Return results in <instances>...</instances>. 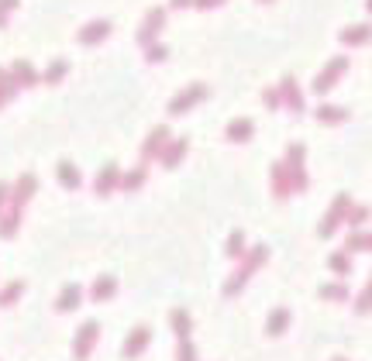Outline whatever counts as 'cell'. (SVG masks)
<instances>
[{
	"label": "cell",
	"mask_w": 372,
	"mask_h": 361,
	"mask_svg": "<svg viewBox=\"0 0 372 361\" xmlns=\"http://www.w3.org/2000/svg\"><path fill=\"white\" fill-rule=\"evenodd\" d=\"M165 52H169V48H165V45H159V41H156V45H149V62H163Z\"/></svg>",
	"instance_id": "37"
},
{
	"label": "cell",
	"mask_w": 372,
	"mask_h": 361,
	"mask_svg": "<svg viewBox=\"0 0 372 361\" xmlns=\"http://www.w3.org/2000/svg\"><path fill=\"white\" fill-rule=\"evenodd\" d=\"M273 193H276V200H287L289 193H296L287 162H276V165H273Z\"/></svg>",
	"instance_id": "9"
},
{
	"label": "cell",
	"mask_w": 372,
	"mask_h": 361,
	"mask_svg": "<svg viewBox=\"0 0 372 361\" xmlns=\"http://www.w3.org/2000/svg\"><path fill=\"white\" fill-rule=\"evenodd\" d=\"M259 3H273V0H259Z\"/></svg>",
	"instance_id": "45"
},
{
	"label": "cell",
	"mask_w": 372,
	"mask_h": 361,
	"mask_svg": "<svg viewBox=\"0 0 372 361\" xmlns=\"http://www.w3.org/2000/svg\"><path fill=\"white\" fill-rule=\"evenodd\" d=\"M352 206H355V203H352V197H348V193H341L338 200L331 203L328 213H324V220H321L317 234H321V238H331V234H334L341 224H348V213H352Z\"/></svg>",
	"instance_id": "2"
},
{
	"label": "cell",
	"mask_w": 372,
	"mask_h": 361,
	"mask_svg": "<svg viewBox=\"0 0 372 361\" xmlns=\"http://www.w3.org/2000/svg\"><path fill=\"white\" fill-rule=\"evenodd\" d=\"M172 327H176V337H179V341L190 337V317H186L183 310H172Z\"/></svg>",
	"instance_id": "30"
},
{
	"label": "cell",
	"mask_w": 372,
	"mask_h": 361,
	"mask_svg": "<svg viewBox=\"0 0 372 361\" xmlns=\"http://www.w3.org/2000/svg\"><path fill=\"white\" fill-rule=\"evenodd\" d=\"M197 0H172V7H193Z\"/></svg>",
	"instance_id": "41"
},
{
	"label": "cell",
	"mask_w": 372,
	"mask_h": 361,
	"mask_svg": "<svg viewBox=\"0 0 372 361\" xmlns=\"http://www.w3.org/2000/svg\"><path fill=\"white\" fill-rule=\"evenodd\" d=\"M165 24V10L163 7H152L149 14H145V21H142V28H138V41L149 48V45H156V38H159V31H163Z\"/></svg>",
	"instance_id": "5"
},
{
	"label": "cell",
	"mask_w": 372,
	"mask_h": 361,
	"mask_svg": "<svg viewBox=\"0 0 372 361\" xmlns=\"http://www.w3.org/2000/svg\"><path fill=\"white\" fill-rule=\"evenodd\" d=\"M18 220H21V210H18V206H11V213H4V217H0V238L18 234Z\"/></svg>",
	"instance_id": "25"
},
{
	"label": "cell",
	"mask_w": 372,
	"mask_h": 361,
	"mask_svg": "<svg viewBox=\"0 0 372 361\" xmlns=\"http://www.w3.org/2000/svg\"><path fill=\"white\" fill-rule=\"evenodd\" d=\"M21 292H25V282H14V285H7V289L0 292V306H11V303H14Z\"/></svg>",
	"instance_id": "33"
},
{
	"label": "cell",
	"mask_w": 372,
	"mask_h": 361,
	"mask_svg": "<svg viewBox=\"0 0 372 361\" xmlns=\"http://www.w3.org/2000/svg\"><path fill=\"white\" fill-rule=\"evenodd\" d=\"M59 183L66 186V190H80V172H76V165L73 162H59Z\"/></svg>",
	"instance_id": "21"
},
{
	"label": "cell",
	"mask_w": 372,
	"mask_h": 361,
	"mask_svg": "<svg viewBox=\"0 0 372 361\" xmlns=\"http://www.w3.org/2000/svg\"><path fill=\"white\" fill-rule=\"evenodd\" d=\"M76 303H80V285H76V282H69V285L62 289V296H59L55 310H59V313H66V310H76Z\"/></svg>",
	"instance_id": "20"
},
{
	"label": "cell",
	"mask_w": 372,
	"mask_h": 361,
	"mask_svg": "<svg viewBox=\"0 0 372 361\" xmlns=\"http://www.w3.org/2000/svg\"><path fill=\"white\" fill-rule=\"evenodd\" d=\"M179 361H197V351H193V344H190V337L179 344V355H176Z\"/></svg>",
	"instance_id": "36"
},
{
	"label": "cell",
	"mask_w": 372,
	"mask_h": 361,
	"mask_svg": "<svg viewBox=\"0 0 372 361\" xmlns=\"http://www.w3.org/2000/svg\"><path fill=\"white\" fill-rule=\"evenodd\" d=\"M204 97H207V86H204V83H190L183 93H176V97L169 100V114H172V118H179V114H186L190 107H197Z\"/></svg>",
	"instance_id": "4"
},
{
	"label": "cell",
	"mask_w": 372,
	"mask_h": 361,
	"mask_svg": "<svg viewBox=\"0 0 372 361\" xmlns=\"http://www.w3.org/2000/svg\"><path fill=\"white\" fill-rule=\"evenodd\" d=\"M18 3H21V0H0V7H4V10H14Z\"/></svg>",
	"instance_id": "40"
},
{
	"label": "cell",
	"mask_w": 372,
	"mask_h": 361,
	"mask_svg": "<svg viewBox=\"0 0 372 361\" xmlns=\"http://www.w3.org/2000/svg\"><path fill=\"white\" fill-rule=\"evenodd\" d=\"M186 148H190V145H186V138H176V141H169V145H165V152L159 155V159H163L165 169H176V165L183 162V155H186Z\"/></svg>",
	"instance_id": "15"
},
{
	"label": "cell",
	"mask_w": 372,
	"mask_h": 361,
	"mask_svg": "<svg viewBox=\"0 0 372 361\" xmlns=\"http://www.w3.org/2000/svg\"><path fill=\"white\" fill-rule=\"evenodd\" d=\"M314 118L321 120V124H345V120H348V111H345V107H334V104H324V107L314 111Z\"/></svg>",
	"instance_id": "17"
},
{
	"label": "cell",
	"mask_w": 372,
	"mask_h": 361,
	"mask_svg": "<svg viewBox=\"0 0 372 361\" xmlns=\"http://www.w3.org/2000/svg\"><path fill=\"white\" fill-rule=\"evenodd\" d=\"M328 265L334 276H348V272H352V255H348V251H334L328 258Z\"/></svg>",
	"instance_id": "23"
},
{
	"label": "cell",
	"mask_w": 372,
	"mask_h": 361,
	"mask_svg": "<svg viewBox=\"0 0 372 361\" xmlns=\"http://www.w3.org/2000/svg\"><path fill=\"white\" fill-rule=\"evenodd\" d=\"M321 296L334 299V303H345L348 299V285L345 282H328V285H321Z\"/></svg>",
	"instance_id": "26"
},
{
	"label": "cell",
	"mask_w": 372,
	"mask_h": 361,
	"mask_svg": "<svg viewBox=\"0 0 372 361\" xmlns=\"http://www.w3.org/2000/svg\"><path fill=\"white\" fill-rule=\"evenodd\" d=\"M97 337H100V323H97V320H86L80 330H76V344H73V355L83 361L86 355H90V348L97 344Z\"/></svg>",
	"instance_id": "7"
},
{
	"label": "cell",
	"mask_w": 372,
	"mask_h": 361,
	"mask_svg": "<svg viewBox=\"0 0 372 361\" xmlns=\"http://www.w3.org/2000/svg\"><path fill=\"white\" fill-rule=\"evenodd\" d=\"M334 361H345V358H334Z\"/></svg>",
	"instance_id": "46"
},
{
	"label": "cell",
	"mask_w": 372,
	"mask_h": 361,
	"mask_svg": "<svg viewBox=\"0 0 372 361\" xmlns=\"http://www.w3.org/2000/svg\"><path fill=\"white\" fill-rule=\"evenodd\" d=\"M221 3H224V0H197L193 7H200V10H210V7H221Z\"/></svg>",
	"instance_id": "38"
},
{
	"label": "cell",
	"mask_w": 372,
	"mask_h": 361,
	"mask_svg": "<svg viewBox=\"0 0 372 361\" xmlns=\"http://www.w3.org/2000/svg\"><path fill=\"white\" fill-rule=\"evenodd\" d=\"M287 327H289V310L287 306H276L273 317H269V323H266V334H269V337H280Z\"/></svg>",
	"instance_id": "18"
},
{
	"label": "cell",
	"mask_w": 372,
	"mask_h": 361,
	"mask_svg": "<svg viewBox=\"0 0 372 361\" xmlns=\"http://www.w3.org/2000/svg\"><path fill=\"white\" fill-rule=\"evenodd\" d=\"M287 169L289 176H293V186H296V193L300 190H307V169H303V145H289L287 148Z\"/></svg>",
	"instance_id": "6"
},
{
	"label": "cell",
	"mask_w": 372,
	"mask_h": 361,
	"mask_svg": "<svg viewBox=\"0 0 372 361\" xmlns=\"http://www.w3.org/2000/svg\"><path fill=\"white\" fill-rule=\"evenodd\" d=\"M7 193H14V190H11L7 183H0V206H4V200H7Z\"/></svg>",
	"instance_id": "39"
},
{
	"label": "cell",
	"mask_w": 372,
	"mask_h": 361,
	"mask_svg": "<svg viewBox=\"0 0 372 361\" xmlns=\"http://www.w3.org/2000/svg\"><path fill=\"white\" fill-rule=\"evenodd\" d=\"M266 258H269V248H266V244H259V248H252V251H248V258H245V262H242V269H238V272L231 276V282L224 285V292H228V296H235V292H242V285H245V282H248V276H252V272H255V269H259V265H262Z\"/></svg>",
	"instance_id": "1"
},
{
	"label": "cell",
	"mask_w": 372,
	"mask_h": 361,
	"mask_svg": "<svg viewBox=\"0 0 372 361\" xmlns=\"http://www.w3.org/2000/svg\"><path fill=\"white\" fill-rule=\"evenodd\" d=\"M165 145H169V127L159 124V127H152V134L145 138V145H142V159H156V155H163Z\"/></svg>",
	"instance_id": "8"
},
{
	"label": "cell",
	"mask_w": 372,
	"mask_h": 361,
	"mask_svg": "<svg viewBox=\"0 0 372 361\" xmlns=\"http://www.w3.org/2000/svg\"><path fill=\"white\" fill-rule=\"evenodd\" d=\"M280 97H283V104H287L293 114L303 111V93H300V86H296L293 76H283V83H280Z\"/></svg>",
	"instance_id": "11"
},
{
	"label": "cell",
	"mask_w": 372,
	"mask_h": 361,
	"mask_svg": "<svg viewBox=\"0 0 372 361\" xmlns=\"http://www.w3.org/2000/svg\"><path fill=\"white\" fill-rule=\"evenodd\" d=\"M114 285H118V282L111 279V276H100V279H97V285L90 289V296H93V299H107V296L114 292Z\"/></svg>",
	"instance_id": "28"
},
{
	"label": "cell",
	"mask_w": 372,
	"mask_h": 361,
	"mask_svg": "<svg viewBox=\"0 0 372 361\" xmlns=\"http://www.w3.org/2000/svg\"><path fill=\"white\" fill-rule=\"evenodd\" d=\"M4 24H7V17H4V7H0V28H4Z\"/></svg>",
	"instance_id": "43"
},
{
	"label": "cell",
	"mask_w": 372,
	"mask_h": 361,
	"mask_svg": "<svg viewBox=\"0 0 372 361\" xmlns=\"http://www.w3.org/2000/svg\"><path fill=\"white\" fill-rule=\"evenodd\" d=\"M366 10H369V14H372V0H366Z\"/></svg>",
	"instance_id": "44"
},
{
	"label": "cell",
	"mask_w": 372,
	"mask_h": 361,
	"mask_svg": "<svg viewBox=\"0 0 372 361\" xmlns=\"http://www.w3.org/2000/svg\"><path fill=\"white\" fill-rule=\"evenodd\" d=\"M345 251H372V231H352L345 241Z\"/></svg>",
	"instance_id": "19"
},
{
	"label": "cell",
	"mask_w": 372,
	"mask_h": 361,
	"mask_svg": "<svg viewBox=\"0 0 372 361\" xmlns=\"http://www.w3.org/2000/svg\"><path fill=\"white\" fill-rule=\"evenodd\" d=\"M69 73V66H66V59H59V62H52L48 66V73H45V83H59L62 76Z\"/></svg>",
	"instance_id": "32"
},
{
	"label": "cell",
	"mask_w": 372,
	"mask_h": 361,
	"mask_svg": "<svg viewBox=\"0 0 372 361\" xmlns=\"http://www.w3.org/2000/svg\"><path fill=\"white\" fill-rule=\"evenodd\" d=\"M145 183V165H138V169H131L128 176L121 179V190H138Z\"/></svg>",
	"instance_id": "31"
},
{
	"label": "cell",
	"mask_w": 372,
	"mask_h": 361,
	"mask_svg": "<svg viewBox=\"0 0 372 361\" xmlns=\"http://www.w3.org/2000/svg\"><path fill=\"white\" fill-rule=\"evenodd\" d=\"M262 100H266V107H269V111H280V104H283L280 90H266V93H262Z\"/></svg>",
	"instance_id": "35"
},
{
	"label": "cell",
	"mask_w": 372,
	"mask_h": 361,
	"mask_svg": "<svg viewBox=\"0 0 372 361\" xmlns=\"http://www.w3.org/2000/svg\"><path fill=\"white\" fill-rule=\"evenodd\" d=\"M242 248H245V238H242V231H235L231 241H228V255H231V258H242V255H245Z\"/></svg>",
	"instance_id": "34"
},
{
	"label": "cell",
	"mask_w": 372,
	"mask_h": 361,
	"mask_svg": "<svg viewBox=\"0 0 372 361\" xmlns=\"http://www.w3.org/2000/svg\"><path fill=\"white\" fill-rule=\"evenodd\" d=\"M228 138H231V141H248V138H252V120L248 118L231 120V124H228Z\"/></svg>",
	"instance_id": "24"
},
{
	"label": "cell",
	"mask_w": 372,
	"mask_h": 361,
	"mask_svg": "<svg viewBox=\"0 0 372 361\" xmlns=\"http://www.w3.org/2000/svg\"><path fill=\"white\" fill-rule=\"evenodd\" d=\"M11 73L18 76V83H21V86H39V73H35V69H32L25 59H18V62L11 66Z\"/></svg>",
	"instance_id": "22"
},
{
	"label": "cell",
	"mask_w": 372,
	"mask_h": 361,
	"mask_svg": "<svg viewBox=\"0 0 372 361\" xmlns=\"http://www.w3.org/2000/svg\"><path fill=\"white\" fill-rule=\"evenodd\" d=\"M107 35H111V21H90V24H83L80 41L83 45H97V41H104Z\"/></svg>",
	"instance_id": "14"
},
{
	"label": "cell",
	"mask_w": 372,
	"mask_h": 361,
	"mask_svg": "<svg viewBox=\"0 0 372 361\" xmlns=\"http://www.w3.org/2000/svg\"><path fill=\"white\" fill-rule=\"evenodd\" d=\"M149 341H152V330H149V327H135V330H131V337L124 341L121 355H124V358H135V355H142V348H145Z\"/></svg>",
	"instance_id": "12"
},
{
	"label": "cell",
	"mask_w": 372,
	"mask_h": 361,
	"mask_svg": "<svg viewBox=\"0 0 372 361\" xmlns=\"http://www.w3.org/2000/svg\"><path fill=\"white\" fill-rule=\"evenodd\" d=\"M369 310H372V276H369V282H366V289L359 292V299H355V313H359V317H366Z\"/></svg>",
	"instance_id": "29"
},
{
	"label": "cell",
	"mask_w": 372,
	"mask_h": 361,
	"mask_svg": "<svg viewBox=\"0 0 372 361\" xmlns=\"http://www.w3.org/2000/svg\"><path fill=\"white\" fill-rule=\"evenodd\" d=\"M32 193H35V176L28 172V176H21V179H18V186H14V193H11V197H14V206L21 210L25 203L32 200Z\"/></svg>",
	"instance_id": "16"
},
{
	"label": "cell",
	"mask_w": 372,
	"mask_h": 361,
	"mask_svg": "<svg viewBox=\"0 0 372 361\" xmlns=\"http://www.w3.org/2000/svg\"><path fill=\"white\" fill-rule=\"evenodd\" d=\"M7 100H11V93H7V90H4V86H0V107H4V104H7Z\"/></svg>",
	"instance_id": "42"
},
{
	"label": "cell",
	"mask_w": 372,
	"mask_h": 361,
	"mask_svg": "<svg viewBox=\"0 0 372 361\" xmlns=\"http://www.w3.org/2000/svg\"><path fill=\"white\" fill-rule=\"evenodd\" d=\"M341 45H366L372 41V24H348L345 31H338Z\"/></svg>",
	"instance_id": "13"
},
{
	"label": "cell",
	"mask_w": 372,
	"mask_h": 361,
	"mask_svg": "<svg viewBox=\"0 0 372 361\" xmlns=\"http://www.w3.org/2000/svg\"><path fill=\"white\" fill-rule=\"evenodd\" d=\"M348 73V59L345 55H338V59H331L328 66L314 76V93H328V90H334L338 86V80Z\"/></svg>",
	"instance_id": "3"
},
{
	"label": "cell",
	"mask_w": 372,
	"mask_h": 361,
	"mask_svg": "<svg viewBox=\"0 0 372 361\" xmlns=\"http://www.w3.org/2000/svg\"><path fill=\"white\" fill-rule=\"evenodd\" d=\"M121 179H124L121 169H118L114 162H107V165L100 169V176H97V186H93V190H97L100 197H107V193H111L114 186H121Z\"/></svg>",
	"instance_id": "10"
},
{
	"label": "cell",
	"mask_w": 372,
	"mask_h": 361,
	"mask_svg": "<svg viewBox=\"0 0 372 361\" xmlns=\"http://www.w3.org/2000/svg\"><path fill=\"white\" fill-rule=\"evenodd\" d=\"M369 217H372L369 206H352V213H348V227H352V231H362Z\"/></svg>",
	"instance_id": "27"
}]
</instances>
